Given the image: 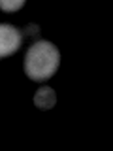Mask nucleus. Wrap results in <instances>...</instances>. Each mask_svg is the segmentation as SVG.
Segmentation results:
<instances>
[{
  "label": "nucleus",
  "instance_id": "1",
  "mask_svg": "<svg viewBox=\"0 0 113 151\" xmlns=\"http://www.w3.org/2000/svg\"><path fill=\"white\" fill-rule=\"evenodd\" d=\"M60 64V53L51 42L40 40L28 47L25 55V72L32 81H45L55 76Z\"/></svg>",
  "mask_w": 113,
  "mask_h": 151
},
{
  "label": "nucleus",
  "instance_id": "2",
  "mask_svg": "<svg viewBox=\"0 0 113 151\" xmlns=\"http://www.w3.org/2000/svg\"><path fill=\"white\" fill-rule=\"evenodd\" d=\"M23 34L13 25H0V59L9 57L21 47Z\"/></svg>",
  "mask_w": 113,
  "mask_h": 151
},
{
  "label": "nucleus",
  "instance_id": "3",
  "mask_svg": "<svg viewBox=\"0 0 113 151\" xmlns=\"http://www.w3.org/2000/svg\"><path fill=\"white\" fill-rule=\"evenodd\" d=\"M56 102V94L51 87H41L34 94V104L40 110H51Z\"/></svg>",
  "mask_w": 113,
  "mask_h": 151
},
{
  "label": "nucleus",
  "instance_id": "4",
  "mask_svg": "<svg viewBox=\"0 0 113 151\" xmlns=\"http://www.w3.org/2000/svg\"><path fill=\"white\" fill-rule=\"evenodd\" d=\"M25 6V0H0V9L4 12H17Z\"/></svg>",
  "mask_w": 113,
  "mask_h": 151
},
{
  "label": "nucleus",
  "instance_id": "5",
  "mask_svg": "<svg viewBox=\"0 0 113 151\" xmlns=\"http://www.w3.org/2000/svg\"><path fill=\"white\" fill-rule=\"evenodd\" d=\"M26 34L28 36H38V34H40V27H38V25H28L26 27Z\"/></svg>",
  "mask_w": 113,
  "mask_h": 151
}]
</instances>
